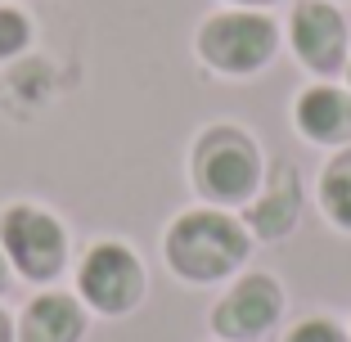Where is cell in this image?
Returning a JSON list of instances; mask_svg holds the SVG:
<instances>
[{
  "label": "cell",
  "mask_w": 351,
  "mask_h": 342,
  "mask_svg": "<svg viewBox=\"0 0 351 342\" xmlns=\"http://www.w3.org/2000/svg\"><path fill=\"white\" fill-rule=\"evenodd\" d=\"M298 176H293V167H279L275 176H270L266 194L252 198V208H248V225L257 230L261 239H279V234H289L293 221H298Z\"/></svg>",
  "instance_id": "10"
},
{
  "label": "cell",
  "mask_w": 351,
  "mask_h": 342,
  "mask_svg": "<svg viewBox=\"0 0 351 342\" xmlns=\"http://www.w3.org/2000/svg\"><path fill=\"white\" fill-rule=\"evenodd\" d=\"M0 342H14V324H10V315L0 311Z\"/></svg>",
  "instance_id": "15"
},
{
  "label": "cell",
  "mask_w": 351,
  "mask_h": 342,
  "mask_svg": "<svg viewBox=\"0 0 351 342\" xmlns=\"http://www.w3.org/2000/svg\"><path fill=\"white\" fill-rule=\"evenodd\" d=\"M347 77H351V73H347Z\"/></svg>",
  "instance_id": "17"
},
{
  "label": "cell",
  "mask_w": 351,
  "mask_h": 342,
  "mask_svg": "<svg viewBox=\"0 0 351 342\" xmlns=\"http://www.w3.org/2000/svg\"><path fill=\"white\" fill-rule=\"evenodd\" d=\"M27 41H32L27 14L14 5H0V59H14L19 50H27Z\"/></svg>",
  "instance_id": "12"
},
{
  "label": "cell",
  "mask_w": 351,
  "mask_h": 342,
  "mask_svg": "<svg viewBox=\"0 0 351 342\" xmlns=\"http://www.w3.org/2000/svg\"><path fill=\"white\" fill-rule=\"evenodd\" d=\"M284 311V293L270 275H243L212 311V329L230 342H252Z\"/></svg>",
  "instance_id": "6"
},
{
  "label": "cell",
  "mask_w": 351,
  "mask_h": 342,
  "mask_svg": "<svg viewBox=\"0 0 351 342\" xmlns=\"http://www.w3.org/2000/svg\"><path fill=\"white\" fill-rule=\"evenodd\" d=\"M234 5H243V10H257V5H275V0H234Z\"/></svg>",
  "instance_id": "16"
},
{
  "label": "cell",
  "mask_w": 351,
  "mask_h": 342,
  "mask_svg": "<svg viewBox=\"0 0 351 342\" xmlns=\"http://www.w3.org/2000/svg\"><path fill=\"white\" fill-rule=\"evenodd\" d=\"M0 248H5V257H10V266L19 275L45 284L68 261V230L45 208L14 203V208L0 212Z\"/></svg>",
  "instance_id": "4"
},
{
  "label": "cell",
  "mask_w": 351,
  "mask_h": 342,
  "mask_svg": "<svg viewBox=\"0 0 351 342\" xmlns=\"http://www.w3.org/2000/svg\"><path fill=\"white\" fill-rule=\"evenodd\" d=\"M289 41L311 73H338L347 63V23L329 0H302L289 19Z\"/></svg>",
  "instance_id": "7"
},
{
  "label": "cell",
  "mask_w": 351,
  "mask_h": 342,
  "mask_svg": "<svg viewBox=\"0 0 351 342\" xmlns=\"http://www.w3.org/2000/svg\"><path fill=\"white\" fill-rule=\"evenodd\" d=\"M86 311L68 293H41L27 302L19 320V342H82Z\"/></svg>",
  "instance_id": "9"
},
{
  "label": "cell",
  "mask_w": 351,
  "mask_h": 342,
  "mask_svg": "<svg viewBox=\"0 0 351 342\" xmlns=\"http://www.w3.org/2000/svg\"><path fill=\"white\" fill-rule=\"evenodd\" d=\"M293 122L311 145H351V90L311 86L293 104Z\"/></svg>",
  "instance_id": "8"
},
{
  "label": "cell",
  "mask_w": 351,
  "mask_h": 342,
  "mask_svg": "<svg viewBox=\"0 0 351 342\" xmlns=\"http://www.w3.org/2000/svg\"><path fill=\"white\" fill-rule=\"evenodd\" d=\"M320 203L329 212L333 225L351 230V145L324 167V180H320Z\"/></svg>",
  "instance_id": "11"
},
{
  "label": "cell",
  "mask_w": 351,
  "mask_h": 342,
  "mask_svg": "<svg viewBox=\"0 0 351 342\" xmlns=\"http://www.w3.org/2000/svg\"><path fill=\"white\" fill-rule=\"evenodd\" d=\"M77 289L82 302H90L104 315H126L145 297V266L126 243H95L77 266Z\"/></svg>",
  "instance_id": "5"
},
{
  "label": "cell",
  "mask_w": 351,
  "mask_h": 342,
  "mask_svg": "<svg viewBox=\"0 0 351 342\" xmlns=\"http://www.w3.org/2000/svg\"><path fill=\"white\" fill-rule=\"evenodd\" d=\"M284 342H351V338L333 320H302V324H293V333Z\"/></svg>",
  "instance_id": "13"
},
{
  "label": "cell",
  "mask_w": 351,
  "mask_h": 342,
  "mask_svg": "<svg viewBox=\"0 0 351 342\" xmlns=\"http://www.w3.org/2000/svg\"><path fill=\"white\" fill-rule=\"evenodd\" d=\"M194 185L207 203H248L261 189V154L252 135L212 126L194 149Z\"/></svg>",
  "instance_id": "2"
},
{
  "label": "cell",
  "mask_w": 351,
  "mask_h": 342,
  "mask_svg": "<svg viewBox=\"0 0 351 342\" xmlns=\"http://www.w3.org/2000/svg\"><path fill=\"white\" fill-rule=\"evenodd\" d=\"M279 50V27L266 14L252 10H226L198 27V59L226 77L261 73Z\"/></svg>",
  "instance_id": "3"
},
{
  "label": "cell",
  "mask_w": 351,
  "mask_h": 342,
  "mask_svg": "<svg viewBox=\"0 0 351 342\" xmlns=\"http://www.w3.org/2000/svg\"><path fill=\"white\" fill-rule=\"evenodd\" d=\"M10 289V257H5V248H0V293Z\"/></svg>",
  "instance_id": "14"
},
{
  "label": "cell",
  "mask_w": 351,
  "mask_h": 342,
  "mask_svg": "<svg viewBox=\"0 0 351 342\" xmlns=\"http://www.w3.org/2000/svg\"><path fill=\"white\" fill-rule=\"evenodd\" d=\"M167 266L189 284H212L248 261V230L217 208H194L176 217L162 239Z\"/></svg>",
  "instance_id": "1"
}]
</instances>
